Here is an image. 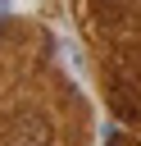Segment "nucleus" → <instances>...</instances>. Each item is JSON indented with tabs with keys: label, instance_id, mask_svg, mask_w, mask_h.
I'll return each instance as SVG.
<instances>
[{
	"label": "nucleus",
	"instance_id": "1",
	"mask_svg": "<svg viewBox=\"0 0 141 146\" xmlns=\"http://www.w3.org/2000/svg\"><path fill=\"white\" fill-rule=\"evenodd\" d=\"M0 146H91V105L55 59L0 91Z\"/></svg>",
	"mask_w": 141,
	"mask_h": 146
},
{
	"label": "nucleus",
	"instance_id": "2",
	"mask_svg": "<svg viewBox=\"0 0 141 146\" xmlns=\"http://www.w3.org/2000/svg\"><path fill=\"white\" fill-rule=\"evenodd\" d=\"M91 64H96L105 105L123 123L141 128V46H96Z\"/></svg>",
	"mask_w": 141,
	"mask_h": 146
},
{
	"label": "nucleus",
	"instance_id": "3",
	"mask_svg": "<svg viewBox=\"0 0 141 146\" xmlns=\"http://www.w3.org/2000/svg\"><path fill=\"white\" fill-rule=\"evenodd\" d=\"M82 36L96 46H141V0H73Z\"/></svg>",
	"mask_w": 141,
	"mask_h": 146
},
{
	"label": "nucleus",
	"instance_id": "4",
	"mask_svg": "<svg viewBox=\"0 0 141 146\" xmlns=\"http://www.w3.org/2000/svg\"><path fill=\"white\" fill-rule=\"evenodd\" d=\"M55 59V41L41 23L27 18H0V91L27 78L36 64Z\"/></svg>",
	"mask_w": 141,
	"mask_h": 146
},
{
	"label": "nucleus",
	"instance_id": "5",
	"mask_svg": "<svg viewBox=\"0 0 141 146\" xmlns=\"http://www.w3.org/2000/svg\"><path fill=\"white\" fill-rule=\"evenodd\" d=\"M109 146H141V137H127V132H118V137H109Z\"/></svg>",
	"mask_w": 141,
	"mask_h": 146
},
{
	"label": "nucleus",
	"instance_id": "6",
	"mask_svg": "<svg viewBox=\"0 0 141 146\" xmlns=\"http://www.w3.org/2000/svg\"><path fill=\"white\" fill-rule=\"evenodd\" d=\"M5 14H9V0H0V18H5Z\"/></svg>",
	"mask_w": 141,
	"mask_h": 146
}]
</instances>
